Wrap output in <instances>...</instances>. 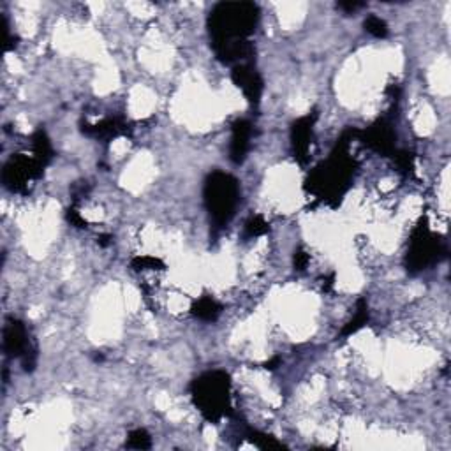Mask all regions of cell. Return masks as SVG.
<instances>
[{"label": "cell", "mask_w": 451, "mask_h": 451, "mask_svg": "<svg viewBox=\"0 0 451 451\" xmlns=\"http://www.w3.org/2000/svg\"><path fill=\"white\" fill-rule=\"evenodd\" d=\"M258 7L251 2H222L210 14V34L214 50L222 62H238L252 53L245 38L254 32Z\"/></svg>", "instance_id": "cell-1"}, {"label": "cell", "mask_w": 451, "mask_h": 451, "mask_svg": "<svg viewBox=\"0 0 451 451\" xmlns=\"http://www.w3.org/2000/svg\"><path fill=\"white\" fill-rule=\"evenodd\" d=\"M192 395L203 416L217 421L229 413V377L224 372H208L194 381Z\"/></svg>", "instance_id": "cell-2"}, {"label": "cell", "mask_w": 451, "mask_h": 451, "mask_svg": "<svg viewBox=\"0 0 451 451\" xmlns=\"http://www.w3.org/2000/svg\"><path fill=\"white\" fill-rule=\"evenodd\" d=\"M238 201H240V187L237 178L222 171H215L208 177L205 183V203L219 226H224L231 221Z\"/></svg>", "instance_id": "cell-3"}, {"label": "cell", "mask_w": 451, "mask_h": 451, "mask_svg": "<svg viewBox=\"0 0 451 451\" xmlns=\"http://www.w3.org/2000/svg\"><path fill=\"white\" fill-rule=\"evenodd\" d=\"M4 351L11 358H23L25 370L34 369L36 349L31 347L27 328L20 321H9L4 328Z\"/></svg>", "instance_id": "cell-4"}, {"label": "cell", "mask_w": 451, "mask_h": 451, "mask_svg": "<svg viewBox=\"0 0 451 451\" xmlns=\"http://www.w3.org/2000/svg\"><path fill=\"white\" fill-rule=\"evenodd\" d=\"M41 168L43 164L36 157L34 159H27L21 156L13 157L4 168L2 180L11 190H21L28 182L38 177Z\"/></svg>", "instance_id": "cell-5"}, {"label": "cell", "mask_w": 451, "mask_h": 451, "mask_svg": "<svg viewBox=\"0 0 451 451\" xmlns=\"http://www.w3.org/2000/svg\"><path fill=\"white\" fill-rule=\"evenodd\" d=\"M439 245L432 237H428L427 231H420V237L413 240V247L409 252V265L413 270H423L438 259Z\"/></svg>", "instance_id": "cell-6"}, {"label": "cell", "mask_w": 451, "mask_h": 451, "mask_svg": "<svg viewBox=\"0 0 451 451\" xmlns=\"http://www.w3.org/2000/svg\"><path fill=\"white\" fill-rule=\"evenodd\" d=\"M233 82L251 102H258L263 92V80L251 65H237L233 69Z\"/></svg>", "instance_id": "cell-7"}, {"label": "cell", "mask_w": 451, "mask_h": 451, "mask_svg": "<svg viewBox=\"0 0 451 451\" xmlns=\"http://www.w3.org/2000/svg\"><path fill=\"white\" fill-rule=\"evenodd\" d=\"M252 139V124L249 120H237L233 124V136H231L229 157L234 164H241L247 157Z\"/></svg>", "instance_id": "cell-8"}, {"label": "cell", "mask_w": 451, "mask_h": 451, "mask_svg": "<svg viewBox=\"0 0 451 451\" xmlns=\"http://www.w3.org/2000/svg\"><path fill=\"white\" fill-rule=\"evenodd\" d=\"M316 115H307L302 116L300 120H296L293 124L291 129V139H293V148H295L296 157L300 161H305L307 152H309L310 139H313V126Z\"/></svg>", "instance_id": "cell-9"}, {"label": "cell", "mask_w": 451, "mask_h": 451, "mask_svg": "<svg viewBox=\"0 0 451 451\" xmlns=\"http://www.w3.org/2000/svg\"><path fill=\"white\" fill-rule=\"evenodd\" d=\"M366 141L372 148L379 150L383 153H390L393 150V133L388 126L384 124H377V126H372L369 131L365 133Z\"/></svg>", "instance_id": "cell-10"}, {"label": "cell", "mask_w": 451, "mask_h": 451, "mask_svg": "<svg viewBox=\"0 0 451 451\" xmlns=\"http://www.w3.org/2000/svg\"><path fill=\"white\" fill-rule=\"evenodd\" d=\"M32 139H34V143H32L34 145V157L43 166H46L51 157H53V148H51L50 139H48V136L43 129H39Z\"/></svg>", "instance_id": "cell-11"}, {"label": "cell", "mask_w": 451, "mask_h": 451, "mask_svg": "<svg viewBox=\"0 0 451 451\" xmlns=\"http://www.w3.org/2000/svg\"><path fill=\"white\" fill-rule=\"evenodd\" d=\"M194 316H197L203 321H215L219 314H221V305L215 302L214 298H201L197 300L196 305L192 307Z\"/></svg>", "instance_id": "cell-12"}, {"label": "cell", "mask_w": 451, "mask_h": 451, "mask_svg": "<svg viewBox=\"0 0 451 451\" xmlns=\"http://www.w3.org/2000/svg\"><path fill=\"white\" fill-rule=\"evenodd\" d=\"M366 321H369V309H366L365 300H360V302H358L357 314H354V317L347 322L346 328L342 330V335H351V333L358 332Z\"/></svg>", "instance_id": "cell-13"}, {"label": "cell", "mask_w": 451, "mask_h": 451, "mask_svg": "<svg viewBox=\"0 0 451 451\" xmlns=\"http://www.w3.org/2000/svg\"><path fill=\"white\" fill-rule=\"evenodd\" d=\"M249 439H251L252 442H254L258 448L261 450H282L284 448V445L278 441H275L273 438H270V435L263 434V432H258V430H249Z\"/></svg>", "instance_id": "cell-14"}, {"label": "cell", "mask_w": 451, "mask_h": 451, "mask_svg": "<svg viewBox=\"0 0 451 451\" xmlns=\"http://www.w3.org/2000/svg\"><path fill=\"white\" fill-rule=\"evenodd\" d=\"M365 31L369 32V34H372L374 38L383 39L388 36V25L386 21L381 20L379 16H374L372 14V16H369L365 20Z\"/></svg>", "instance_id": "cell-15"}, {"label": "cell", "mask_w": 451, "mask_h": 451, "mask_svg": "<svg viewBox=\"0 0 451 451\" xmlns=\"http://www.w3.org/2000/svg\"><path fill=\"white\" fill-rule=\"evenodd\" d=\"M127 446L136 450H148L150 446H152V441H150V435L146 434V430H143V428H136V430H133L129 434Z\"/></svg>", "instance_id": "cell-16"}, {"label": "cell", "mask_w": 451, "mask_h": 451, "mask_svg": "<svg viewBox=\"0 0 451 451\" xmlns=\"http://www.w3.org/2000/svg\"><path fill=\"white\" fill-rule=\"evenodd\" d=\"M268 229L266 227V222L263 221L261 217H254L247 222V234L249 237H258V234H263Z\"/></svg>", "instance_id": "cell-17"}, {"label": "cell", "mask_w": 451, "mask_h": 451, "mask_svg": "<svg viewBox=\"0 0 451 451\" xmlns=\"http://www.w3.org/2000/svg\"><path fill=\"white\" fill-rule=\"evenodd\" d=\"M362 7H365V4L362 2H340L339 4V9L346 11V13H354V11L362 9Z\"/></svg>", "instance_id": "cell-18"}, {"label": "cell", "mask_w": 451, "mask_h": 451, "mask_svg": "<svg viewBox=\"0 0 451 451\" xmlns=\"http://www.w3.org/2000/svg\"><path fill=\"white\" fill-rule=\"evenodd\" d=\"M67 217H69V221H71V224H75V226H78V227H85L87 226L85 221H83V219L80 217V215L76 214L75 210H69Z\"/></svg>", "instance_id": "cell-19"}]
</instances>
